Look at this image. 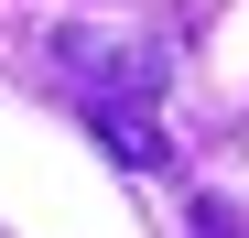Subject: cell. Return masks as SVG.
<instances>
[{
    "label": "cell",
    "mask_w": 249,
    "mask_h": 238,
    "mask_svg": "<svg viewBox=\"0 0 249 238\" xmlns=\"http://www.w3.org/2000/svg\"><path fill=\"white\" fill-rule=\"evenodd\" d=\"M65 76H87V98H152L162 87V54H141V44H98V33H65Z\"/></svg>",
    "instance_id": "6da1fadb"
},
{
    "label": "cell",
    "mask_w": 249,
    "mask_h": 238,
    "mask_svg": "<svg viewBox=\"0 0 249 238\" xmlns=\"http://www.w3.org/2000/svg\"><path fill=\"white\" fill-rule=\"evenodd\" d=\"M87 130H98L130 173H162V163H174V141L152 130V98H87Z\"/></svg>",
    "instance_id": "7a4b0ae2"
},
{
    "label": "cell",
    "mask_w": 249,
    "mask_h": 238,
    "mask_svg": "<svg viewBox=\"0 0 249 238\" xmlns=\"http://www.w3.org/2000/svg\"><path fill=\"white\" fill-rule=\"evenodd\" d=\"M195 238H249V217L228 206V195H206V206H195Z\"/></svg>",
    "instance_id": "3957f363"
}]
</instances>
